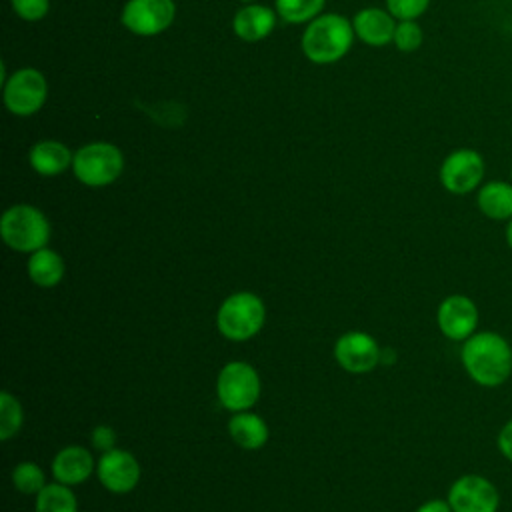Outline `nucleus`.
<instances>
[{
  "label": "nucleus",
  "instance_id": "24",
  "mask_svg": "<svg viewBox=\"0 0 512 512\" xmlns=\"http://www.w3.org/2000/svg\"><path fill=\"white\" fill-rule=\"evenodd\" d=\"M322 6L324 0H276L278 14L292 24L314 20Z\"/></svg>",
  "mask_w": 512,
  "mask_h": 512
},
{
  "label": "nucleus",
  "instance_id": "3",
  "mask_svg": "<svg viewBox=\"0 0 512 512\" xmlns=\"http://www.w3.org/2000/svg\"><path fill=\"white\" fill-rule=\"evenodd\" d=\"M0 236L8 248L32 254L48 244L50 222L36 206L14 204L0 218Z\"/></svg>",
  "mask_w": 512,
  "mask_h": 512
},
{
  "label": "nucleus",
  "instance_id": "2",
  "mask_svg": "<svg viewBox=\"0 0 512 512\" xmlns=\"http://www.w3.org/2000/svg\"><path fill=\"white\" fill-rule=\"evenodd\" d=\"M354 26L340 14H324L314 18L302 36V50L316 64L340 60L352 46Z\"/></svg>",
  "mask_w": 512,
  "mask_h": 512
},
{
  "label": "nucleus",
  "instance_id": "12",
  "mask_svg": "<svg viewBox=\"0 0 512 512\" xmlns=\"http://www.w3.org/2000/svg\"><path fill=\"white\" fill-rule=\"evenodd\" d=\"M380 348L376 340L360 330H350L342 334L334 344L336 362L352 374H366L380 362Z\"/></svg>",
  "mask_w": 512,
  "mask_h": 512
},
{
  "label": "nucleus",
  "instance_id": "21",
  "mask_svg": "<svg viewBox=\"0 0 512 512\" xmlns=\"http://www.w3.org/2000/svg\"><path fill=\"white\" fill-rule=\"evenodd\" d=\"M34 512H78V500L70 486L62 482L46 484L36 494Z\"/></svg>",
  "mask_w": 512,
  "mask_h": 512
},
{
  "label": "nucleus",
  "instance_id": "6",
  "mask_svg": "<svg viewBox=\"0 0 512 512\" xmlns=\"http://www.w3.org/2000/svg\"><path fill=\"white\" fill-rule=\"evenodd\" d=\"M216 394L220 404L230 412L252 408L260 398V376L256 368L244 360L224 364L216 378Z\"/></svg>",
  "mask_w": 512,
  "mask_h": 512
},
{
  "label": "nucleus",
  "instance_id": "25",
  "mask_svg": "<svg viewBox=\"0 0 512 512\" xmlns=\"http://www.w3.org/2000/svg\"><path fill=\"white\" fill-rule=\"evenodd\" d=\"M394 44L402 52H414L422 44V28L414 20H400L394 32Z\"/></svg>",
  "mask_w": 512,
  "mask_h": 512
},
{
  "label": "nucleus",
  "instance_id": "10",
  "mask_svg": "<svg viewBox=\"0 0 512 512\" xmlns=\"http://www.w3.org/2000/svg\"><path fill=\"white\" fill-rule=\"evenodd\" d=\"M174 14L172 0H128L122 10V24L138 36H154L172 24Z\"/></svg>",
  "mask_w": 512,
  "mask_h": 512
},
{
  "label": "nucleus",
  "instance_id": "29",
  "mask_svg": "<svg viewBox=\"0 0 512 512\" xmlns=\"http://www.w3.org/2000/svg\"><path fill=\"white\" fill-rule=\"evenodd\" d=\"M496 442H498L500 454H502L506 460L512 462V420H508V422L500 428Z\"/></svg>",
  "mask_w": 512,
  "mask_h": 512
},
{
  "label": "nucleus",
  "instance_id": "9",
  "mask_svg": "<svg viewBox=\"0 0 512 512\" xmlns=\"http://www.w3.org/2000/svg\"><path fill=\"white\" fill-rule=\"evenodd\" d=\"M140 464L136 456L122 448L102 452L96 462V476L100 484L112 494H128L140 482Z\"/></svg>",
  "mask_w": 512,
  "mask_h": 512
},
{
  "label": "nucleus",
  "instance_id": "16",
  "mask_svg": "<svg viewBox=\"0 0 512 512\" xmlns=\"http://www.w3.org/2000/svg\"><path fill=\"white\" fill-rule=\"evenodd\" d=\"M228 432L234 444H238L244 450L262 448L270 436V430L264 418L250 410L234 412V416L228 420Z\"/></svg>",
  "mask_w": 512,
  "mask_h": 512
},
{
  "label": "nucleus",
  "instance_id": "22",
  "mask_svg": "<svg viewBox=\"0 0 512 512\" xmlns=\"http://www.w3.org/2000/svg\"><path fill=\"white\" fill-rule=\"evenodd\" d=\"M24 412L16 396L8 390L0 392V440H10L22 428Z\"/></svg>",
  "mask_w": 512,
  "mask_h": 512
},
{
  "label": "nucleus",
  "instance_id": "20",
  "mask_svg": "<svg viewBox=\"0 0 512 512\" xmlns=\"http://www.w3.org/2000/svg\"><path fill=\"white\" fill-rule=\"evenodd\" d=\"M478 208L484 216L492 220L512 218V184L492 180L484 184L478 192Z\"/></svg>",
  "mask_w": 512,
  "mask_h": 512
},
{
  "label": "nucleus",
  "instance_id": "5",
  "mask_svg": "<svg viewBox=\"0 0 512 512\" xmlns=\"http://www.w3.org/2000/svg\"><path fill=\"white\" fill-rule=\"evenodd\" d=\"M124 168V156L110 142H90L82 146L72 160L74 176L92 188L112 184Z\"/></svg>",
  "mask_w": 512,
  "mask_h": 512
},
{
  "label": "nucleus",
  "instance_id": "17",
  "mask_svg": "<svg viewBox=\"0 0 512 512\" xmlns=\"http://www.w3.org/2000/svg\"><path fill=\"white\" fill-rule=\"evenodd\" d=\"M276 24V16L268 6L260 4H248L240 8L232 20V28L236 36H240L246 42H256L266 38Z\"/></svg>",
  "mask_w": 512,
  "mask_h": 512
},
{
  "label": "nucleus",
  "instance_id": "33",
  "mask_svg": "<svg viewBox=\"0 0 512 512\" xmlns=\"http://www.w3.org/2000/svg\"><path fill=\"white\" fill-rule=\"evenodd\" d=\"M244 2H250V0H244Z\"/></svg>",
  "mask_w": 512,
  "mask_h": 512
},
{
  "label": "nucleus",
  "instance_id": "13",
  "mask_svg": "<svg viewBox=\"0 0 512 512\" xmlns=\"http://www.w3.org/2000/svg\"><path fill=\"white\" fill-rule=\"evenodd\" d=\"M436 322L440 332L456 342H464L476 332L478 308L472 298L464 294L446 296L436 312Z\"/></svg>",
  "mask_w": 512,
  "mask_h": 512
},
{
  "label": "nucleus",
  "instance_id": "4",
  "mask_svg": "<svg viewBox=\"0 0 512 512\" xmlns=\"http://www.w3.org/2000/svg\"><path fill=\"white\" fill-rule=\"evenodd\" d=\"M266 320V306L254 292H234L230 294L216 312L218 332L232 340L244 342L256 336Z\"/></svg>",
  "mask_w": 512,
  "mask_h": 512
},
{
  "label": "nucleus",
  "instance_id": "7",
  "mask_svg": "<svg viewBox=\"0 0 512 512\" xmlns=\"http://www.w3.org/2000/svg\"><path fill=\"white\" fill-rule=\"evenodd\" d=\"M48 96V84L40 70H16L4 82V104L16 116H30L38 112Z\"/></svg>",
  "mask_w": 512,
  "mask_h": 512
},
{
  "label": "nucleus",
  "instance_id": "23",
  "mask_svg": "<svg viewBox=\"0 0 512 512\" xmlns=\"http://www.w3.org/2000/svg\"><path fill=\"white\" fill-rule=\"evenodd\" d=\"M12 484L18 492L36 496L48 482L44 470L36 462L24 460L12 468Z\"/></svg>",
  "mask_w": 512,
  "mask_h": 512
},
{
  "label": "nucleus",
  "instance_id": "30",
  "mask_svg": "<svg viewBox=\"0 0 512 512\" xmlns=\"http://www.w3.org/2000/svg\"><path fill=\"white\" fill-rule=\"evenodd\" d=\"M416 512H452V508H450L448 500L434 498V500H426L424 504H420Z\"/></svg>",
  "mask_w": 512,
  "mask_h": 512
},
{
  "label": "nucleus",
  "instance_id": "28",
  "mask_svg": "<svg viewBox=\"0 0 512 512\" xmlns=\"http://www.w3.org/2000/svg\"><path fill=\"white\" fill-rule=\"evenodd\" d=\"M90 442H92V446H94L96 450L108 452V450L116 448V446H114V444H116V432H114L112 426H108V424H98V426H94L92 432H90Z\"/></svg>",
  "mask_w": 512,
  "mask_h": 512
},
{
  "label": "nucleus",
  "instance_id": "31",
  "mask_svg": "<svg viewBox=\"0 0 512 512\" xmlns=\"http://www.w3.org/2000/svg\"><path fill=\"white\" fill-rule=\"evenodd\" d=\"M506 242L512 248V218L508 220V226H506Z\"/></svg>",
  "mask_w": 512,
  "mask_h": 512
},
{
  "label": "nucleus",
  "instance_id": "19",
  "mask_svg": "<svg viewBox=\"0 0 512 512\" xmlns=\"http://www.w3.org/2000/svg\"><path fill=\"white\" fill-rule=\"evenodd\" d=\"M30 166L42 174V176H56L60 172H64L68 166H72L74 156L70 154V150L58 142V140H42L36 142L30 150Z\"/></svg>",
  "mask_w": 512,
  "mask_h": 512
},
{
  "label": "nucleus",
  "instance_id": "18",
  "mask_svg": "<svg viewBox=\"0 0 512 512\" xmlns=\"http://www.w3.org/2000/svg\"><path fill=\"white\" fill-rule=\"evenodd\" d=\"M28 278L40 288H54L62 282L66 266L64 258L52 248H40L28 256L26 264Z\"/></svg>",
  "mask_w": 512,
  "mask_h": 512
},
{
  "label": "nucleus",
  "instance_id": "15",
  "mask_svg": "<svg viewBox=\"0 0 512 512\" xmlns=\"http://www.w3.org/2000/svg\"><path fill=\"white\" fill-rule=\"evenodd\" d=\"M354 34L370 44V46H384L390 40H394L396 24L392 20V14L380 10V8H364L354 16Z\"/></svg>",
  "mask_w": 512,
  "mask_h": 512
},
{
  "label": "nucleus",
  "instance_id": "8",
  "mask_svg": "<svg viewBox=\"0 0 512 512\" xmlns=\"http://www.w3.org/2000/svg\"><path fill=\"white\" fill-rule=\"evenodd\" d=\"M452 512H498L500 492L480 474H464L448 490Z\"/></svg>",
  "mask_w": 512,
  "mask_h": 512
},
{
  "label": "nucleus",
  "instance_id": "14",
  "mask_svg": "<svg viewBox=\"0 0 512 512\" xmlns=\"http://www.w3.org/2000/svg\"><path fill=\"white\" fill-rule=\"evenodd\" d=\"M96 470V460L92 452L84 446L72 444L64 446L56 452L52 460V476L56 482H62L66 486H76L86 482Z\"/></svg>",
  "mask_w": 512,
  "mask_h": 512
},
{
  "label": "nucleus",
  "instance_id": "26",
  "mask_svg": "<svg viewBox=\"0 0 512 512\" xmlns=\"http://www.w3.org/2000/svg\"><path fill=\"white\" fill-rule=\"evenodd\" d=\"M388 12L400 20L418 18L430 4V0H386Z\"/></svg>",
  "mask_w": 512,
  "mask_h": 512
},
{
  "label": "nucleus",
  "instance_id": "1",
  "mask_svg": "<svg viewBox=\"0 0 512 512\" xmlns=\"http://www.w3.org/2000/svg\"><path fill=\"white\" fill-rule=\"evenodd\" d=\"M466 374L480 386L494 388L512 374V348L498 332H474L460 350Z\"/></svg>",
  "mask_w": 512,
  "mask_h": 512
},
{
  "label": "nucleus",
  "instance_id": "27",
  "mask_svg": "<svg viewBox=\"0 0 512 512\" xmlns=\"http://www.w3.org/2000/svg\"><path fill=\"white\" fill-rule=\"evenodd\" d=\"M10 4H12V10L22 20H28V22L42 20L48 12V6H50L48 0H10Z\"/></svg>",
  "mask_w": 512,
  "mask_h": 512
},
{
  "label": "nucleus",
  "instance_id": "32",
  "mask_svg": "<svg viewBox=\"0 0 512 512\" xmlns=\"http://www.w3.org/2000/svg\"><path fill=\"white\" fill-rule=\"evenodd\" d=\"M510 176H512V170H510Z\"/></svg>",
  "mask_w": 512,
  "mask_h": 512
},
{
  "label": "nucleus",
  "instance_id": "11",
  "mask_svg": "<svg viewBox=\"0 0 512 512\" xmlns=\"http://www.w3.org/2000/svg\"><path fill=\"white\" fill-rule=\"evenodd\" d=\"M484 176V160L476 150L460 148L448 154L440 166V182L452 194L472 192Z\"/></svg>",
  "mask_w": 512,
  "mask_h": 512
}]
</instances>
